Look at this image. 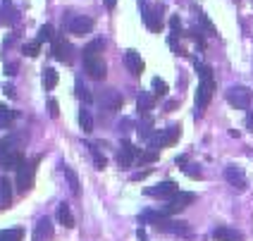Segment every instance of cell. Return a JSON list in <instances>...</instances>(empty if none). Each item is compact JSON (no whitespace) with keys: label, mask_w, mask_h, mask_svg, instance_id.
<instances>
[{"label":"cell","mask_w":253,"mask_h":241,"mask_svg":"<svg viewBox=\"0 0 253 241\" xmlns=\"http://www.w3.org/2000/svg\"><path fill=\"white\" fill-rule=\"evenodd\" d=\"M103 48H105V43L100 41H91L88 45L84 48V70L86 74L91 77V79H105V62H103Z\"/></svg>","instance_id":"obj_1"},{"label":"cell","mask_w":253,"mask_h":241,"mask_svg":"<svg viewBox=\"0 0 253 241\" xmlns=\"http://www.w3.org/2000/svg\"><path fill=\"white\" fill-rule=\"evenodd\" d=\"M196 70H198V77H201V84H198V91H196V113L201 115V110H206L208 103H211V98H212L215 79H212V70L208 65L196 62Z\"/></svg>","instance_id":"obj_2"},{"label":"cell","mask_w":253,"mask_h":241,"mask_svg":"<svg viewBox=\"0 0 253 241\" xmlns=\"http://www.w3.org/2000/svg\"><path fill=\"white\" fill-rule=\"evenodd\" d=\"M39 160H41L39 156L31 158V160H24V158H22V162L17 165V189H19V191H29V189L34 186V174H36Z\"/></svg>","instance_id":"obj_3"},{"label":"cell","mask_w":253,"mask_h":241,"mask_svg":"<svg viewBox=\"0 0 253 241\" xmlns=\"http://www.w3.org/2000/svg\"><path fill=\"white\" fill-rule=\"evenodd\" d=\"M22 153L19 148H14V143L10 139H0V167L5 170H17V165L22 162Z\"/></svg>","instance_id":"obj_4"},{"label":"cell","mask_w":253,"mask_h":241,"mask_svg":"<svg viewBox=\"0 0 253 241\" xmlns=\"http://www.w3.org/2000/svg\"><path fill=\"white\" fill-rule=\"evenodd\" d=\"M179 134H182V127L179 124H174V127H168L163 129V131H155L153 136L148 139V148H153V151H160V148H168L172 143L179 139Z\"/></svg>","instance_id":"obj_5"},{"label":"cell","mask_w":253,"mask_h":241,"mask_svg":"<svg viewBox=\"0 0 253 241\" xmlns=\"http://www.w3.org/2000/svg\"><path fill=\"white\" fill-rule=\"evenodd\" d=\"M227 100H229V105H234L237 110H246V108L251 105L253 93L249 86H232V88L227 91Z\"/></svg>","instance_id":"obj_6"},{"label":"cell","mask_w":253,"mask_h":241,"mask_svg":"<svg viewBox=\"0 0 253 241\" xmlns=\"http://www.w3.org/2000/svg\"><path fill=\"white\" fill-rule=\"evenodd\" d=\"M139 7H141V14H143V22H146V27L158 34V31L163 29V19H160V12H163V7H160V5L151 7V5H148L146 0H139Z\"/></svg>","instance_id":"obj_7"},{"label":"cell","mask_w":253,"mask_h":241,"mask_svg":"<svg viewBox=\"0 0 253 241\" xmlns=\"http://www.w3.org/2000/svg\"><path fill=\"white\" fill-rule=\"evenodd\" d=\"M196 201V196L194 194H189V191H177L172 199H168V205H165V210L163 213L165 215H174V213H182L186 205H191Z\"/></svg>","instance_id":"obj_8"},{"label":"cell","mask_w":253,"mask_h":241,"mask_svg":"<svg viewBox=\"0 0 253 241\" xmlns=\"http://www.w3.org/2000/svg\"><path fill=\"white\" fill-rule=\"evenodd\" d=\"M53 55H55V60L67 62V65L74 60V48L65 41V36H57L55 34V39H53Z\"/></svg>","instance_id":"obj_9"},{"label":"cell","mask_w":253,"mask_h":241,"mask_svg":"<svg viewBox=\"0 0 253 241\" xmlns=\"http://www.w3.org/2000/svg\"><path fill=\"white\" fill-rule=\"evenodd\" d=\"M139 156H141L139 148H134V146L125 139L122 146H120V151H117V162H120V167H122V170H129V167H131V162H134Z\"/></svg>","instance_id":"obj_10"},{"label":"cell","mask_w":253,"mask_h":241,"mask_svg":"<svg viewBox=\"0 0 253 241\" xmlns=\"http://www.w3.org/2000/svg\"><path fill=\"white\" fill-rule=\"evenodd\" d=\"M91 29H93V19H88V17H72L70 22H67V31H70L72 36H86V34H91Z\"/></svg>","instance_id":"obj_11"},{"label":"cell","mask_w":253,"mask_h":241,"mask_svg":"<svg viewBox=\"0 0 253 241\" xmlns=\"http://www.w3.org/2000/svg\"><path fill=\"white\" fill-rule=\"evenodd\" d=\"M177 191H179V186L168 179V182H160V184L146 189V196H153V199H172Z\"/></svg>","instance_id":"obj_12"},{"label":"cell","mask_w":253,"mask_h":241,"mask_svg":"<svg viewBox=\"0 0 253 241\" xmlns=\"http://www.w3.org/2000/svg\"><path fill=\"white\" fill-rule=\"evenodd\" d=\"M155 227L160 229V232H169V234H179V237H191V229L186 227V222H174V220H168V217H163Z\"/></svg>","instance_id":"obj_13"},{"label":"cell","mask_w":253,"mask_h":241,"mask_svg":"<svg viewBox=\"0 0 253 241\" xmlns=\"http://www.w3.org/2000/svg\"><path fill=\"white\" fill-rule=\"evenodd\" d=\"M225 179L229 182V186H234L237 191H244V189H246V177H244V170L237 167V165L225 167Z\"/></svg>","instance_id":"obj_14"},{"label":"cell","mask_w":253,"mask_h":241,"mask_svg":"<svg viewBox=\"0 0 253 241\" xmlns=\"http://www.w3.org/2000/svg\"><path fill=\"white\" fill-rule=\"evenodd\" d=\"M0 22L7 24V27H14L19 22V12L14 10L12 0H2V5H0Z\"/></svg>","instance_id":"obj_15"},{"label":"cell","mask_w":253,"mask_h":241,"mask_svg":"<svg viewBox=\"0 0 253 241\" xmlns=\"http://www.w3.org/2000/svg\"><path fill=\"white\" fill-rule=\"evenodd\" d=\"M100 105H103V110H108V113H115V110H120L122 108V96L110 88V91H105L103 93V98H100Z\"/></svg>","instance_id":"obj_16"},{"label":"cell","mask_w":253,"mask_h":241,"mask_svg":"<svg viewBox=\"0 0 253 241\" xmlns=\"http://www.w3.org/2000/svg\"><path fill=\"white\" fill-rule=\"evenodd\" d=\"M53 239V225L48 217H41L36 222V229H34V239L31 241H50Z\"/></svg>","instance_id":"obj_17"},{"label":"cell","mask_w":253,"mask_h":241,"mask_svg":"<svg viewBox=\"0 0 253 241\" xmlns=\"http://www.w3.org/2000/svg\"><path fill=\"white\" fill-rule=\"evenodd\" d=\"M125 65L134 77H141V74H143V60H141V55L136 53V50H126L125 53Z\"/></svg>","instance_id":"obj_18"},{"label":"cell","mask_w":253,"mask_h":241,"mask_svg":"<svg viewBox=\"0 0 253 241\" xmlns=\"http://www.w3.org/2000/svg\"><path fill=\"white\" fill-rule=\"evenodd\" d=\"M212 239L215 241H244V237H241V232H237V229L217 227L212 232Z\"/></svg>","instance_id":"obj_19"},{"label":"cell","mask_w":253,"mask_h":241,"mask_svg":"<svg viewBox=\"0 0 253 241\" xmlns=\"http://www.w3.org/2000/svg\"><path fill=\"white\" fill-rule=\"evenodd\" d=\"M12 203V189L7 179H0V210H5Z\"/></svg>","instance_id":"obj_20"},{"label":"cell","mask_w":253,"mask_h":241,"mask_svg":"<svg viewBox=\"0 0 253 241\" xmlns=\"http://www.w3.org/2000/svg\"><path fill=\"white\" fill-rule=\"evenodd\" d=\"M57 220H60L67 229L74 227V217H72V210H70L67 203H60V205H57Z\"/></svg>","instance_id":"obj_21"},{"label":"cell","mask_w":253,"mask_h":241,"mask_svg":"<svg viewBox=\"0 0 253 241\" xmlns=\"http://www.w3.org/2000/svg\"><path fill=\"white\" fill-rule=\"evenodd\" d=\"M136 108H139L141 115H148L151 110H153V96L146 93V91H141L139 98H136Z\"/></svg>","instance_id":"obj_22"},{"label":"cell","mask_w":253,"mask_h":241,"mask_svg":"<svg viewBox=\"0 0 253 241\" xmlns=\"http://www.w3.org/2000/svg\"><path fill=\"white\" fill-rule=\"evenodd\" d=\"M55 86H57V72L53 67H45L43 70V88L45 91H53Z\"/></svg>","instance_id":"obj_23"},{"label":"cell","mask_w":253,"mask_h":241,"mask_svg":"<svg viewBox=\"0 0 253 241\" xmlns=\"http://www.w3.org/2000/svg\"><path fill=\"white\" fill-rule=\"evenodd\" d=\"M153 134H155V131H153V120H151L148 115H143V122L139 124V136L148 141V139H151Z\"/></svg>","instance_id":"obj_24"},{"label":"cell","mask_w":253,"mask_h":241,"mask_svg":"<svg viewBox=\"0 0 253 241\" xmlns=\"http://www.w3.org/2000/svg\"><path fill=\"white\" fill-rule=\"evenodd\" d=\"M79 124L84 129V134H91V131H93V117H91V113H88L86 108L79 110Z\"/></svg>","instance_id":"obj_25"},{"label":"cell","mask_w":253,"mask_h":241,"mask_svg":"<svg viewBox=\"0 0 253 241\" xmlns=\"http://www.w3.org/2000/svg\"><path fill=\"white\" fill-rule=\"evenodd\" d=\"M62 172H65V177H67V182H70V189H72V194L74 196H79V179H77V174H74V170L72 167H67V165H62Z\"/></svg>","instance_id":"obj_26"},{"label":"cell","mask_w":253,"mask_h":241,"mask_svg":"<svg viewBox=\"0 0 253 241\" xmlns=\"http://www.w3.org/2000/svg\"><path fill=\"white\" fill-rule=\"evenodd\" d=\"M22 229H0V241H22Z\"/></svg>","instance_id":"obj_27"},{"label":"cell","mask_w":253,"mask_h":241,"mask_svg":"<svg viewBox=\"0 0 253 241\" xmlns=\"http://www.w3.org/2000/svg\"><path fill=\"white\" fill-rule=\"evenodd\" d=\"M14 117H17V113H14V110H10L7 105H0V127H7Z\"/></svg>","instance_id":"obj_28"},{"label":"cell","mask_w":253,"mask_h":241,"mask_svg":"<svg viewBox=\"0 0 253 241\" xmlns=\"http://www.w3.org/2000/svg\"><path fill=\"white\" fill-rule=\"evenodd\" d=\"M88 148H91V156H93V162H96V167H98V170H105V156H103V153L98 151V146H93V143H91Z\"/></svg>","instance_id":"obj_29"},{"label":"cell","mask_w":253,"mask_h":241,"mask_svg":"<svg viewBox=\"0 0 253 241\" xmlns=\"http://www.w3.org/2000/svg\"><path fill=\"white\" fill-rule=\"evenodd\" d=\"M55 39V31H53V27L50 24H43L41 29H39V41H53Z\"/></svg>","instance_id":"obj_30"},{"label":"cell","mask_w":253,"mask_h":241,"mask_svg":"<svg viewBox=\"0 0 253 241\" xmlns=\"http://www.w3.org/2000/svg\"><path fill=\"white\" fill-rule=\"evenodd\" d=\"M198 22L203 24V29H206V34H208V36H217V31H215V27H212V22L203 12H198Z\"/></svg>","instance_id":"obj_31"},{"label":"cell","mask_w":253,"mask_h":241,"mask_svg":"<svg viewBox=\"0 0 253 241\" xmlns=\"http://www.w3.org/2000/svg\"><path fill=\"white\" fill-rule=\"evenodd\" d=\"M39 50H41V41H39V39L24 45V53H27L29 57H36V55H39Z\"/></svg>","instance_id":"obj_32"},{"label":"cell","mask_w":253,"mask_h":241,"mask_svg":"<svg viewBox=\"0 0 253 241\" xmlns=\"http://www.w3.org/2000/svg\"><path fill=\"white\" fill-rule=\"evenodd\" d=\"M153 91H155V96H165V93H168V84H165L160 77H155L153 79Z\"/></svg>","instance_id":"obj_33"},{"label":"cell","mask_w":253,"mask_h":241,"mask_svg":"<svg viewBox=\"0 0 253 241\" xmlns=\"http://www.w3.org/2000/svg\"><path fill=\"white\" fill-rule=\"evenodd\" d=\"M77 96H79L82 100H86V103H91V100H93V96L88 93V88H86V86H82V81H77Z\"/></svg>","instance_id":"obj_34"},{"label":"cell","mask_w":253,"mask_h":241,"mask_svg":"<svg viewBox=\"0 0 253 241\" xmlns=\"http://www.w3.org/2000/svg\"><path fill=\"white\" fill-rule=\"evenodd\" d=\"M155 160H158V151H153V148H151V151H146V153L141 151L139 162H155Z\"/></svg>","instance_id":"obj_35"},{"label":"cell","mask_w":253,"mask_h":241,"mask_svg":"<svg viewBox=\"0 0 253 241\" xmlns=\"http://www.w3.org/2000/svg\"><path fill=\"white\" fill-rule=\"evenodd\" d=\"M182 170L186 172L189 177H194V179H198V177H201V170H196V165H186V167H182Z\"/></svg>","instance_id":"obj_36"},{"label":"cell","mask_w":253,"mask_h":241,"mask_svg":"<svg viewBox=\"0 0 253 241\" xmlns=\"http://www.w3.org/2000/svg\"><path fill=\"white\" fill-rule=\"evenodd\" d=\"M48 108H50V117H57V115H60V110H57V100H55V98L48 100Z\"/></svg>","instance_id":"obj_37"},{"label":"cell","mask_w":253,"mask_h":241,"mask_svg":"<svg viewBox=\"0 0 253 241\" xmlns=\"http://www.w3.org/2000/svg\"><path fill=\"white\" fill-rule=\"evenodd\" d=\"M148 174H151V170H143V172H136V174H134V182H139V179H146V177H148Z\"/></svg>","instance_id":"obj_38"},{"label":"cell","mask_w":253,"mask_h":241,"mask_svg":"<svg viewBox=\"0 0 253 241\" xmlns=\"http://www.w3.org/2000/svg\"><path fill=\"white\" fill-rule=\"evenodd\" d=\"M5 74H10V77H12V74H17V65H5Z\"/></svg>","instance_id":"obj_39"},{"label":"cell","mask_w":253,"mask_h":241,"mask_svg":"<svg viewBox=\"0 0 253 241\" xmlns=\"http://www.w3.org/2000/svg\"><path fill=\"white\" fill-rule=\"evenodd\" d=\"M246 127H249V131H253V113L246 115Z\"/></svg>","instance_id":"obj_40"},{"label":"cell","mask_w":253,"mask_h":241,"mask_svg":"<svg viewBox=\"0 0 253 241\" xmlns=\"http://www.w3.org/2000/svg\"><path fill=\"white\" fill-rule=\"evenodd\" d=\"M177 105H179V103H177V100H169L168 105H165V110H174V108H177Z\"/></svg>","instance_id":"obj_41"},{"label":"cell","mask_w":253,"mask_h":241,"mask_svg":"<svg viewBox=\"0 0 253 241\" xmlns=\"http://www.w3.org/2000/svg\"><path fill=\"white\" fill-rule=\"evenodd\" d=\"M5 93H7L10 98H14V88H12V86H5Z\"/></svg>","instance_id":"obj_42"},{"label":"cell","mask_w":253,"mask_h":241,"mask_svg":"<svg viewBox=\"0 0 253 241\" xmlns=\"http://www.w3.org/2000/svg\"><path fill=\"white\" fill-rule=\"evenodd\" d=\"M115 2H117V0H105V7H108V10H113Z\"/></svg>","instance_id":"obj_43"}]
</instances>
